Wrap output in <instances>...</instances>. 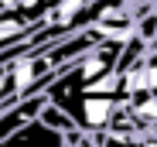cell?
<instances>
[{
    "label": "cell",
    "mask_w": 157,
    "mask_h": 147,
    "mask_svg": "<svg viewBox=\"0 0 157 147\" xmlns=\"http://www.w3.org/2000/svg\"><path fill=\"white\" fill-rule=\"evenodd\" d=\"M41 106H44V96H28V99H14V103L0 99V140L10 137L28 120H34L41 113Z\"/></svg>",
    "instance_id": "obj_1"
},
{
    "label": "cell",
    "mask_w": 157,
    "mask_h": 147,
    "mask_svg": "<svg viewBox=\"0 0 157 147\" xmlns=\"http://www.w3.org/2000/svg\"><path fill=\"white\" fill-rule=\"evenodd\" d=\"M0 147H68L62 133L48 130L41 120H28L24 127H17L10 137L0 140Z\"/></svg>",
    "instance_id": "obj_2"
},
{
    "label": "cell",
    "mask_w": 157,
    "mask_h": 147,
    "mask_svg": "<svg viewBox=\"0 0 157 147\" xmlns=\"http://www.w3.org/2000/svg\"><path fill=\"white\" fill-rule=\"evenodd\" d=\"M38 24H41V21H38ZM38 24H24V21H17V17H0V52L21 44L24 38L38 28Z\"/></svg>",
    "instance_id": "obj_3"
},
{
    "label": "cell",
    "mask_w": 157,
    "mask_h": 147,
    "mask_svg": "<svg viewBox=\"0 0 157 147\" xmlns=\"http://www.w3.org/2000/svg\"><path fill=\"white\" fill-rule=\"evenodd\" d=\"M34 120H41V123H44L48 130H55V133H62V137L75 130V127H72V120H68V116H65L58 106H51V103H44V106H41V113H38Z\"/></svg>",
    "instance_id": "obj_4"
},
{
    "label": "cell",
    "mask_w": 157,
    "mask_h": 147,
    "mask_svg": "<svg viewBox=\"0 0 157 147\" xmlns=\"http://www.w3.org/2000/svg\"><path fill=\"white\" fill-rule=\"evenodd\" d=\"M96 140H99V147H144L140 137L137 140H120V137H109V133H99Z\"/></svg>",
    "instance_id": "obj_5"
},
{
    "label": "cell",
    "mask_w": 157,
    "mask_h": 147,
    "mask_svg": "<svg viewBox=\"0 0 157 147\" xmlns=\"http://www.w3.org/2000/svg\"><path fill=\"white\" fill-rule=\"evenodd\" d=\"M140 144H144V147H157V130H147V133L140 137Z\"/></svg>",
    "instance_id": "obj_6"
}]
</instances>
